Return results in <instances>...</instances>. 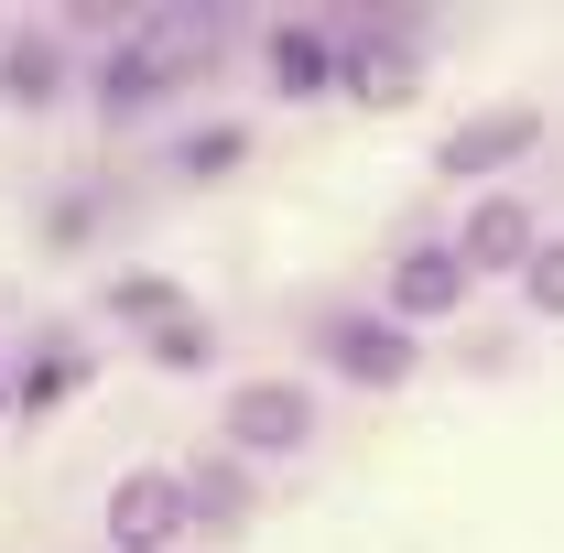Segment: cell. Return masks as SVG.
I'll return each mask as SVG.
<instances>
[{
	"mask_svg": "<svg viewBox=\"0 0 564 553\" xmlns=\"http://www.w3.org/2000/svg\"><path fill=\"white\" fill-rule=\"evenodd\" d=\"M185 521H196V499H185V478H163V467H141V478L109 488V543L120 553H163Z\"/></svg>",
	"mask_w": 564,
	"mask_h": 553,
	"instance_id": "obj_1",
	"label": "cell"
},
{
	"mask_svg": "<svg viewBox=\"0 0 564 553\" xmlns=\"http://www.w3.org/2000/svg\"><path fill=\"white\" fill-rule=\"evenodd\" d=\"M532 250H543V239H532V207H521V196H478L467 228H456V261H467V272H532Z\"/></svg>",
	"mask_w": 564,
	"mask_h": 553,
	"instance_id": "obj_2",
	"label": "cell"
},
{
	"mask_svg": "<svg viewBox=\"0 0 564 553\" xmlns=\"http://www.w3.org/2000/svg\"><path fill=\"white\" fill-rule=\"evenodd\" d=\"M467 261H456V250H402V261H391V304H402V315H456V304H467Z\"/></svg>",
	"mask_w": 564,
	"mask_h": 553,
	"instance_id": "obj_3",
	"label": "cell"
},
{
	"mask_svg": "<svg viewBox=\"0 0 564 553\" xmlns=\"http://www.w3.org/2000/svg\"><path fill=\"white\" fill-rule=\"evenodd\" d=\"M228 434H239V445H293V434H304V391H239Z\"/></svg>",
	"mask_w": 564,
	"mask_h": 553,
	"instance_id": "obj_4",
	"label": "cell"
},
{
	"mask_svg": "<svg viewBox=\"0 0 564 553\" xmlns=\"http://www.w3.org/2000/svg\"><path fill=\"white\" fill-rule=\"evenodd\" d=\"M272 76L293 98H315V87H326V33H272Z\"/></svg>",
	"mask_w": 564,
	"mask_h": 553,
	"instance_id": "obj_5",
	"label": "cell"
},
{
	"mask_svg": "<svg viewBox=\"0 0 564 553\" xmlns=\"http://www.w3.org/2000/svg\"><path fill=\"white\" fill-rule=\"evenodd\" d=\"M337 358H348L358 380H391L413 347H402V326H348V337H337Z\"/></svg>",
	"mask_w": 564,
	"mask_h": 553,
	"instance_id": "obj_6",
	"label": "cell"
},
{
	"mask_svg": "<svg viewBox=\"0 0 564 553\" xmlns=\"http://www.w3.org/2000/svg\"><path fill=\"white\" fill-rule=\"evenodd\" d=\"M521 141H532V120H489V131H467L456 152H445V174H478V163H510Z\"/></svg>",
	"mask_w": 564,
	"mask_h": 553,
	"instance_id": "obj_7",
	"label": "cell"
},
{
	"mask_svg": "<svg viewBox=\"0 0 564 553\" xmlns=\"http://www.w3.org/2000/svg\"><path fill=\"white\" fill-rule=\"evenodd\" d=\"M521 282H532L543 315H564V239H554V250H532V272H521Z\"/></svg>",
	"mask_w": 564,
	"mask_h": 553,
	"instance_id": "obj_8",
	"label": "cell"
},
{
	"mask_svg": "<svg viewBox=\"0 0 564 553\" xmlns=\"http://www.w3.org/2000/svg\"><path fill=\"white\" fill-rule=\"evenodd\" d=\"M44 87H55V55H44V44H22V55H11V98H44Z\"/></svg>",
	"mask_w": 564,
	"mask_h": 553,
	"instance_id": "obj_9",
	"label": "cell"
}]
</instances>
